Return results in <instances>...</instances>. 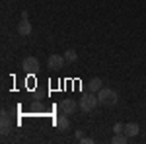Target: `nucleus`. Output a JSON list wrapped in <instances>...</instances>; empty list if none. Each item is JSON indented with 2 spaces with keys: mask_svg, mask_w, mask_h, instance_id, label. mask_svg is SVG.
I'll use <instances>...</instances> for the list:
<instances>
[{
  "mask_svg": "<svg viewBox=\"0 0 146 144\" xmlns=\"http://www.w3.org/2000/svg\"><path fill=\"white\" fill-rule=\"evenodd\" d=\"M98 100H100V103L107 105V107H111V105H115V103L119 101V96H117V92H115V90L101 88L100 92H98Z\"/></svg>",
  "mask_w": 146,
  "mask_h": 144,
  "instance_id": "nucleus-1",
  "label": "nucleus"
},
{
  "mask_svg": "<svg viewBox=\"0 0 146 144\" xmlns=\"http://www.w3.org/2000/svg\"><path fill=\"white\" fill-rule=\"evenodd\" d=\"M100 103V100H98V96L94 94V92H90V94H84L82 98L78 100V105L82 111H92L96 109V105Z\"/></svg>",
  "mask_w": 146,
  "mask_h": 144,
  "instance_id": "nucleus-2",
  "label": "nucleus"
},
{
  "mask_svg": "<svg viewBox=\"0 0 146 144\" xmlns=\"http://www.w3.org/2000/svg\"><path fill=\"white\" fill-rule=\"evenodd\" d=\"M64 62H66L64 55H51L47 58V68H51V70H60V68L64 66Z\"/></svg>",
  "mask_w": 146,
  "mask_h": 144,
  "instance_id": "nucleus-3",
  "label": "nucleus"
},
{
  "mask_svg": "<svg viewBox=\"0 0 146 144\" xmlns=\"http://www.w3.org/2000/svg\"><path fill=\"white\" fill-rule=\"evenodd\" d=\"M0 125H2V136H6L12 131V117L6 109H2V113H0Z\"/></svg>",
  "mask_w": 146,
  "mask_h": 144,
  "instance_id": "nucleus-4",
  "label": "nucleus"
},
{
  "mask_svg": "<svg viewBox=\"0 0 146 144\" xmlns=\"http://www.w3.org/2000/svg\"><path fill=\"white\" fill-rule=\"evenodd\" d=\"M22 68L25 72H29V74H35V72L39 70V60H37L35 56H27V58H23Z\"/></svg>",
  "mask_w": 146,
  "mask_h": 144,
  "instance_id": "nucleus-5",
  "label": "nucleus"
},
{
  "mask_svg": "<svg viewBox=\"0 0 146 144\" xmlns=\"http://www.w3.org/2000/svg\"><path fill=\"white\" fill-rule=\"evenodd\" d=\"M58 107H60V111H62L64 115H72V113L78 109L80 105L74 100H68V98H66V100H62L60 103H58Z\"/></svg>",
  "mask_w": 146,
  "mask_h": 144,
  "instance_id": "nucleus-6",
  "label": "nucleus"
},
{
  "mask_svg": "<svg viewBox=\"0 0 146 144\" xmlns=\"http://www.w3.org/2000/svg\"><path fill=\"white\" fill-rule=\"evenodd\" d=\"M31 22L29 20H22V22L18 23V33L22 35V37H27V35H31Z\"/></svg>",
  "mask_w": 146,
  "mask_h": 144,
  "instance_id": "nucleus-7",
  "label": "nucleus"
},
{
  "mask_svg": "<svg viewBox=\"0 0 146 144\" xmlns=\"http://www.w3.org/2000/svg\"><path fill=\"white\" fill-rule=\"evenodd\" d=\"M138 133H140V127H138L136 123H127V125H125V134H127L129 138L136 136Z\"/></svg>",
  "mask_w": 146,
  "mask_h": 144,
  "instance_id": "nucleus-8",
  "label": "nucleus"
},
{
  "mask_svg": "<svg viewBox=\"0 0 146 144\" xmlns=\"http://www.w3.org/2000/svg\"><path fill=\"white\" fill-rule=\"evenodd\" d=\"M56 129H58V131H68V129H70V119H68V115L62 113V115L56 119Z\"/></svg>",
  "mask_w": 146,
  "mask_h": 144,
  "instance_id": "nucleus-9",
  "label": "nucleus"
},
{
  "mask_svg": "<svg viewBox=\"0 0 146 144\" xmlns=\"http://www.w3.org/2000/svg\"><path fill=\"white\" fill-rule=\"evenodd\" d=\"M101 88H103V82H101V78H92L90 84H88V90H90V92H94V94H98Z\"/></svg>",
  "mask_w": 146,
  "mask_h": 144,
  "instance_id": "nucleus-10",
  "label": "nucleus"
},
{
  "mask_svg": "<svg viewBox=\"0 0 146 144\" xmlns=\"http://www.w3.org/2000/svg\"><path fill=\"white\" fill-rule=\"evenodd\" d=\"M127 140H129V136H127L125 133H121V134H115V136L111 138V142H113V144H125Z\"/></svg>",
  "mask_w": 146,
  "mask_h": 144,
  "instance_id": "nucleus-11",
  "label": "nucleus"
},
{
  "mask_svg": "<svg viewBox=\"0 0 146 144\" xmlns=\"http://www.w3.org/2000/svg\"><path fill=\"white\" fill-rule=\"evenodd\" d=\"M64 58H66V62H74V60L78 58V53H76L74 49H68L66 53H64Z\"/></svg>",
  "mask_w": 146,
  "mask_h": 144,
  "instance_id": "nucleus-12",
  "label": "nucleus"
},
{
  "mask_svg": "<svg viewBox=\"0 0 146 144\" xmlns=\"http://www.w3.org/2000/svg\"><path fill=\"white\" fill-rule=\"evenodd\" d=\"M113 133H115V134L125 133V125H123V123H115V125H113Z\"/></svg>",
  "mask_w": 146,
  "mask_h": 144,
  "instance_id": "nucleus-13",
  "label": "nucleus"
},
{
  "mask_svg": "<svg viewBox=\"0 0 146 144\" xmlns=\"http://www.w3.org/2000/svg\"><path fill=\"white\" fill-rule=\"evenodd\" d=\"M80 142H84V144H94V138H92V136H84V138H80Z\"/></svg>",
  "mask_w": 146,
  "mask_h": 144,
  "instance_id": "nucleus-14",
  "label": "nucleus"
},
{
  "mask_svg": "<svg viewBox=\"0 0 146 144\" xmlns=\"http://www.w3.org/2000/svg\"><path fill=\"white\" fill-rule=\"evenodd\" d=\"M74 134H76V138H84V131H82V129H76V131H74Z\"/></svg>",
  "mask_w": 146,
  "mask_h": 144,
  "instance_id": "nucleus-15",
  "label": "nucleus"
}]
</instances>
